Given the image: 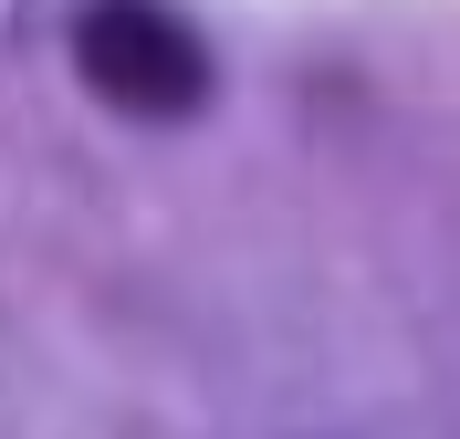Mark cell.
Wrapping results in <instances>:
<instances>
[{"label":"cell","mask_w":460,"mask_h":439,"mask_svg":"<svg viewBox=\"0 0 460 439\" xmlns=\"http://www.w3.org/2000/svg\"><path fill=\"white\" fill-rule=\"evenodd\" d=\"M74 63H84V84L115 94L126 116H189L209 94V53L199 31L157 11V0H94L84 22H74Z\"/></svg>","instance_id":"cell-1"}]
</instances>
